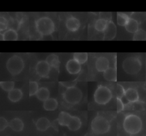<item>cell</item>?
Returning <instances> with one entry per match:
<instances>
[{
    "instance_id": "cell-1",
    "label": "cell",
    "mask_w": 146,
    "mask_h": 136,
    "mask_svg": "<svg viewBox=\"0 0 146 136\" xmlns=\"http://www.w3.org/2000/svg\"><path fill=\"white\" fill-rule=\"evenodd\" d=\"M123 126L124 130L128 134H136L141 129L142 121L137 116L129 114L124 118Z\"/></svg>"
},
{
    "instance_id": "cell-2",
    "label": "cell",
    "mask_w": 146,
    "mask_h": 136,
    "mask_svg": "<svg viewBox=\"0 0 146 136\" xmlns=\"http://www.w3.org/2000/svg\"><path fill=\"white\" fill-rule=\"evenodd\" d=\"M35 28L39 34L49 35L55 31V24L50 18L43 17L35 21Z\"/></svg>"
},
{
    "instance_id": "cell-3",
    "label": "cell",
    "mask_w": 146,
    "mask_h": 136,
    "mask_svg": "<svg viewBox=\"0 0 146 136\" xmlns=\"http://www.w3.org/2000/svg\"><path fill=\"white\" fill-rule=\"evenodd\" d=\"M63 97L68 104L76 105L81 101L83 93L81 90L78 87L75 86H68L64 92Z\"/></svg>"
},
{
    "instance_id": "cell-4",
    "label": "cell",
    "mask_w": 146,
    "mask_h": 136,
    "mask_svg": "<svg viewBox=\"0 0 146 136\" xmlns=\"http://www.w3.org/2000/svg\"><path fill=\"white\" fill-rule=\"evenodd\" d=\"M111 90L107 86L99 85L95 90L94 94L95 101L99 105L107 104L112 98Z\"/></svg>"
},
{
    "instance_id": "cell-5",
    "label": "cell",
    "mask_w": 146,
    "mask_h": 136,
    "mask_svg": "<svg viewBox=\"0 0 146 136\" xmlns=\"http://www.w3.org/2000/svg\"><path fill=\"white\" fill-rule=\"evenodd\" d=\"M6 66L8 72L11 75H17L23 69L25 64L23 59L21 57L17 55H14L7 60Z\"/></svg>"
},
{
    "instance_id": "cell-6",
    "label": "cell",
    "mask_w": 146,
    "mask_h": 136,
    "mask_svg": "<svg viewBox=\"0 0 146 136\" xmlns=\"http://www.w3.org/2000/svg\"><path fill=\"white\" fill-rule=\"evenodd\" d=\"M91 129L95 134H105L110 130V124L109 121L106 118L98 116L92 121Z\"/></svg>"
},
{
    "instance_id": "cell-7",
    "label": "cell",
    "mask_w": 146,
    "mask_h": 136,
    "mask_svg": "<svg viewBox=\"0 0 146 136\" xmlns=\"http://www.w3.org/2000/svg\"><path fill=\"white\" fill-rule=\"evenodd\" d=\"M122 67L127 73L135 75L140 71L141 68V63L137 57H129L123 61Z\"/></svg>"
},
{
    "instance_id": "cell-8",
    "label": "cell",
    "mask_w": 146,
    "mask_h": 136,
    "mask_svg": "<svg viewBox=\"0 0 146 136\" xmlns=\"http://www.w3.org/2000/svg\"><path fill=\"white\" fill-rule=\"evenodd\" d=\"M51 70V67L46 60L39 61L35 66L36 74L40 77H47Z\"/></svg>"
},
{
    "instance_id": "cell-9",
    "label": "cell",
    "mask_w": 146,
    "mask_h": 136,
    "mask_svg": "<svg viewBox=\"0 0 146 136\" xmlns=\"http://www.w3.org/2000/svg\"><path fill=\"white\" fill-rule=\"evenodd\" d=\"M66 68L69 73L71 75H75L80 71L81 64L74 59H71L67 61Z\"/></svg>"
},
{
    "instance_id": "cell-10",
    "label": "cell",
    "mask_w": 146,
    "mask_h": 136,
    "mask_svg": "<svg viewBox=\"0 0 146 136\" xmlns=\"http://www.w3.org/2000/svg\"><path fill=\"white\" fill-rule=\"evenodd\" d=\"M117 32L116 27L112 21H109L108 26L104 32L103 39L106 40H111L114 39Z\"/></svg>"
},
{
    "instance_id": "cell-11",
    "label": "cell",
    "mask_w": 146,
    "mask_h": 136,
    "mask_svg": "<svg viewBox=\"0 0 146 136\" xmlns=\"http://www.w3.org/2000/svg\"><path fill=\"white\" fill-rule=\"evenodd\" d=\"M109 60L104 56H100L95 61V66L98 72H104L109 68Z\"/></svg>"
},
{
    "instance_id": "cell-12",
    "label": "cell",
    "mask_w": 146,
    "mask_h": 136,
    "mask_svg": "<svg viewBox=\"0 0 146 136\" xmlns=\"http://www.w3.org/2000/svg\"><path fill=\"white\" fill-rule=\"evenodd\" d=\"M66 26L68 31L71 32H75L80 28V23L78 18L74 17H71L67 19L66 22Z\"/></svg>"
},
{
    "instance_id": "cell-13",
    "label": "cell",
    "mask_w": 146,
    "mask_h": 136,
    "mask_svg": "<svg viewBox=\"0 0 146 136\" xmlns=\"http://www.w3.org/2000/svg\"><path fill=\"white\" fill-rule=\"evenodd\" d=\"M51 126L50 121L46 117H40L38 119L35 123V126L38 130L44 131Z\"/></svg>"
},
{
    "instance_id": "cell-14",
    "label": "cell",
    "mask_w": 146,
    "mask_h": 136,
    "mask_svg": "<svg viewBox=\"0 0 146 136\" xmlns=\"http://www.w3.org/2000/svg\"><path fill=\"white\" fill-rule=\"evenodd\" d=\"M124 96L129 102H137L139 98L137 91L132 88H129L125 90Z\"/></svg>"
},
{
    "instance_id": "cell-15",
    "label": "cell",
    "mask_w": 146,
    "mask_h": 136,
    "mask_svg": "<svg viewBox=\"0 0 146 136\" xmlns=\"http://www.w3.org/2000/svg\"><path fill=\"white\" fill-rule=\"evenodd\" d=\"M72 117V116H71L68 113L62 111L59 114L57 120H58V123L60 125L67 127Z\"/></svg>"
},
{
    "instance_id": "cell-16",
    "label": "cell",
    "mask_w": 146,
    "mask_h": 136,
    "mask_svg": "<svg viewBox=\"0 0 146 136\" xmlns=\"http://www.w3.org/2000/svg\"><path fill=\"white\" fill-rule=\"evenodd\" d=\"M23 96V93L20 89L14 88L10 92H8L7 97L10 101L13 102L19 101Z\"/></svg>"
},
{
    "instance_id": "cell-17",
    "label": "cell",
    "mask_w": 146,
    "mask_h": 136,
    "mask_svg": "<svg viewBox=\"0 0 146 136\" xmlns=\"http://www.w3.org/2000/svg\"><path fill=\"white\" fill-rule=\"evenodd\" d=\"M9 126L13 131L19 132L23 129L24 123L20 118H14L10 121Z\"/></svg>"
},
{
    "instance_id": "cell-18",
    "label": "cell",
    "mask_w": 146,
    "mask_h": 136,
    "mask_svg": "<svg viewBox=\"0 0 146 136\" xmlns=\"http://www.w3.org/2000/svg\"><path fill=\"white\" fill-rule=\"evenodd\" d=\"M46 61L51 68L59 70L60 67V60L59 57L55 54H50L46 59Z\"/></svg>"
},
{
    "instance_id": "cell-19",
    "label": "cell",
    "mask_w": 146,
    "mask_h": 136,
    "mask_svg": "<svg viewBox=\"0 0 146 136\" xmlns=\"http://www.w3.org/2000/svg\"><path fill=\"white\" fill-rule=\"evenodd\" d=\"M103 77L107 81H116L117 80V72L116 68L109 67L103 72Z\"/></svg>"
},
{
    "instance_id": "cell-20",
    "label": "cell",
    "mask_w": 146,
    "mask_h": 136,
    "mask_svg": "<svg viewBox=\"0 0 146 136\" xmlns=\"http://www.w3.org/2000/svg\"><path fill=\"white\" fill-rule=\"evenodd\" d=\"M58 105V102L55 98H49L48 100L43 102V108L47 111H52L55 110Z\"/></svg>"
},
{
    "instance_id": "cell-21",
    "label": "cell",
    "mask_w": 146,
    "mask_h": 136,
    "mask_svg": "<svg viewBox=\"0 0 146 136\" xmlns=\"http://www.w3.org/2000/svg\"><path fill=\"white\" fill-rule=\"evenodd\" d=\"M109 21L104 18H99L96 20L94 24L95 29L98 32H104L106 30Z\"/></svg>"
},
{
    "instance_id": "cell-22",
    "label": "cell",
    "mask_w": 146,
    "mask_h": 136,
    "mask_svg": "<svg viewBox=\"0 0 146 136\" xmlns=\"http://www.w3.org/2000/svg\"><path fill=\"white\" fill-rule=\"evenodd\" d=\"M125 30L135 34L139 30V23L138 22L132 18H130L125 26Z\"/></svg>"
},
{
    "instance_id": "cell-23",
    "label": "cell",
    "mask_w": 146,
    "mask_h": 136,
    "mask_svg": "<svg viewBox=\"0 0 146 136\" xmlns=\"http://www.w3.org/2000/svg\"><path fill=\"white\" fill-rule=\"evenodd\" d=\"M82 125L80 119L77 116H72L67 127L71 131H76L80 129Z\"/></svg>"
},
{
    "instance_id": "cell-24",
    "label": "cell",
    "mask_w": 146,
    "mask_h": 136,
    "mask_svg": "<svg viewBox=\"0 0 146 136\" xmlns=\"http://www.w3.org/2000/svg\"><path fill=\"white\" fill-rule=\"evenodd\" d=\"M36 96L39 100L44 102L50 98V91L46 87H41L36 93Z\"/></svg>"
},
{
    "instance_id": "cell-25",
    "label": "cell",
    "mask_w": 146,
    "mask_h": 136,
    "mask_svg": "<svg viewBox=\"0 0 146 136\" xmlns=\"http://www.w3.org/2000/svg\"><path fill=\"white\" fill-rule=\"evenodd\" d=\"M5 40H17L18 38L17 32L12 28L7 30L3 33Z\"/></svg>"
},
{
    "instance_id": "cell-26",
    "label": "cell",
    "mask_w": 146,
    "mask_h": 136,
    "mask_svg": "<svg viewBox=\"0 0 146 136\" xmlns=\"http://www.w3.org/2000/svg\"><path fill=\"white\" fill-rule=\"evenodd\" d=\"M130 18L127 14L123 13H117V23L120 26H125L128 23Z\"/></svg>"
},
{
    "instance_id": "cell-27",
    "label": "cell",
    "mask_w": 146,
    "mask_h": 136,
    "mask_svg": "<svg viewBox=\"0 0 146 136\" xmlns=\"http://www.w3.org/2000/svg\"><path fill=\"white\" fill-rule=\"evenodd\" d=\"M73 59L80 64H83L88 60V53L86 52H75L73 54Z\"/></svg>"
},
{
    "instance_id": "cell-28",
    "label": "cell",
    "mask_w": 146,
    "mask_h": 136,
    "mask_svg": "<svg viewBox=\"0 0 146 136\" xmlns=\"http://www.w3.org/2000/svg\"><path fill=\"white\" fill-rule=\"evenodd\" d=\"M0 86L4 91L9 92L14 88V82L12 81H1Z\"/></svg>"
},
{
    "instance_id": "cell-29",
    "label": "cell",
    "mask_w": 146,
    "mask_h": 136,
    "mask_svg": "<svg viewBox=\"0 0 146 136\" xmlns=\"http://www.w3.org/2000/svg\"><path fill=\"white\" fill-rule=\"evenodd\" d=\"M39 85L36 81H30L29 82V95L30 96L36 95L39 90Z\"/></svg>"
},
{
    "instance_id": "cell-30",
    "label": "cell",
    "mask_w": 146,
    "mask_h": 136,
    "mask_svg": "<svg viewBox=\"0 0 146 136\" xmlns=\"http://www.w3.org/2000/svg\"><path fill=\"white\" fill-rule=\"evenodd\" d=\"M146 39V32L143 29H139V30L135 32L133 36V40H145Z\"/></svg>"
},
{
    "instance_id": "cell-31",
    "label": "cell",
    "mask_w": 146,
    "mask_h": 136,
    "mask_svg": "<svg viewBox=\"0 0 146 136\" xmlns=\"http://www.w3.org/2000/svg\"><path fill=\"white\" fill-rule=\"evenodd\" d=\"M125 90H124L123 86L120 84H117L116 86V97L117 98L121 99L124 96Z\"/></svg>"
},
{
    "instance_id": "cell-32",
    "label": "cell",
    "mask_w": 146,
    "mask_h": 136,
    "mask_svg": "<svg viewBox=\"0 0 146 136\" xmlns=\"http://www.w3.org/2000/svg\"><path fill=\"white\" fill-rule=\"evenodd\" d=\"M8 126H9V123L6 118L3 117H0V131H3Z\"/></svg>"
},
{
    "instance_id": "cell-33",
    "label": "cell",
    "mask_w": 146,
    "mask_h": 136,
    "mask_svg": "<svg viewBox=\"0 0 146 136\" xmlns=\"http://www.w3.org/2000/svg\"><path fill=\"white\" fill-rule=\"evenodd\" d=\"M7 27V21L4 18L1 17L0 18V31H2L6 30Z\"/></svg>"
},
{
    "instance_id": "cell-34",
    "label": "cell",
    "mask_w": 146,
    "mask_h": 136,
    "mask_svg": "<svg viewBox=\"0 0 146 136\" xmlns=\"http://www.w3.org/2000/svg\"><path fill=\"white\" fill-rule=\"evenodd\" d=\"M116 105H117V112H120L124 109V104L120 98H116Z\"/></svg>"
},
{
    "instance_id": "cell-35",
    "label": "cell",
    "mask_w": 146,
    "mask_h": 136,
    "mask_svg": "<svg viewBox=\"0 0 146 136\" xmlns=\"http://www.w3.org/2000/svg\"><path fill=\"white\" fill-rule=\"evenodd\" d=\"M0 40H5L4 35L2 33H0Z\"/></svg>"
}]
</instances>
